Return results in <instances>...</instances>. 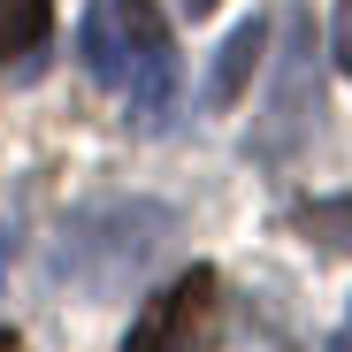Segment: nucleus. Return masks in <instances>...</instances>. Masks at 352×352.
<instances>
[{
    "mask_svg": "<svg viewBox=\"0 0 352 352\" xmlns=\"http://www.w3.org/2000/svg\"><path fill=\"white\" fill-rule=\"evenodd\" d=\"M329 352H352V329H344V337H337V344H329Z\"/></svg>",
    "mask_w": 352,
    "mask_h": 352,
    "instance_id": "obj_10",
    "label": "nucleus"
},
{
    "mask_svg": "<svg viewBox=\"0 0 352 352\" xmlns=\"http://www.w3.org/2000/svg\"><path fill=\"white\" fill-rule=\"evenodd\" d=\"M192 8H214V0H192Z\"/></svg>",
    "mask_w": 352,
    "mask_h": 352,
    "instance_id": "obj_11",
    "label": "nucleus"
},
{
    "mask_svg": "<svg viewBox=\"0 0 352 352\" xmlns=\"http://www.w3.org/2000/svg\"><path fill=\"white\" fill-rule=\"evenodd\" d=\"M77 54L138 115H161L168 92H176V46H168V23H161L153 0H92L85 23H77Z\"/></svg>",
    "mask_w": 352,
    "mask_h": 352,
    "instance_id": "obj_1",
    "label": "nucleus"
},
{
    "mask_svg": "<svg viewBox=\"0 0 352 352\" xmlns=\"http://www.w3.org/2000/svg\"><path fill=\"white\" fill-rule=\"evenodd\" d=\"M329 46H337V69H352V0H337V16H329Z\"/></svg>",
    "mask_w": 352,
    "mask_h": 352,
    "instance_id": "obj_7",
    "label": "nucleus"
},
{
    "mask_svg": "<svg viewBox=\"0 0 352 352\" xmlns=\"http://www.w3.org/2000/svg\"><path fill=\"white\" fill-rule=\"evenodd\" d=\"M54 23V0H0V62H31Z\"/></svg>",
    "mask_w": 352,
    "mask_h": 352,
    "instance_id": "obj_5",
    "label": "nucleus"
},
{
    "mask_svg": "<svg viewBox=\"0 0 352 352\" xmlns=\"http://www.w3.org/2000/svg\"><path fill=\"white\" fill-rule=\"evenodd\" d=\"M261 54H268V23L253 16V23H238V38L222 46V62H214V77H207V107H230L245 92V77L261 69Z\"/></svg>",
    "mask_w": 352,
    "mask_h": 352,
    "instance_id": "obj_4",
    "label": "nucleus"
},
{
    "mask_svg": "<svg viewBox=\"0 0 352 352\" xmlns=\"http://www.w3.org/2000/svg\"><path fill=\"white\" fill-rule=\"evenodd\" d=\"M0 352H31V344H23V337H8V329H0Z\"/></svg>",
    "mask_w": 352,
    "mask_h": 352,
    "instance_id": "obj_9",
    "label": "nucleus"
},
{
    "mask_svg": "<svg viewBox=\"0 0 352 352\" xmlns=\"http://www.w3.org/2000/svg\"><path fill=\"white\" fill-rule=\"evenodd\" d=\"M214 299H222L214 268H184V276L138 314V329H131L123 352H207V344H214Z\"/></svg>",
    "mask_w": 352,
    "mask_h": 352,
    "instance_id": "obj_3",
    "label": "nucleus"
},
{
    "mask_svg": "<svg viewBox=\"0 0 352 352\" xmlns=\"http://www.w3.org/2000/svg\"><path fill=\"white\" fill-rule=\"evenodd\" d=\"M8 253H16V230H0V283H8Z\"/></svg>",
    "mask_w": 352,
    "mask_h": 352,
    "instance_id": "obj_8",
    "label": "nucleus"
},
{
    "mask_svg": "<svg viewBox=\"0 0 352 352\" xmlns=\"http://www.w3.org/2000/svg\"><path fill=\"white\" fill-rule=\"evenodd\" d=\"M161 245H168V214L153 199H100V207L62 222V238H54V276L92 291V299H107V291L138 283Z\"/></svg>",
    "mask_w": 352,
    "mask_h": 352,
    "instance_id": "obj_2",
    "label": "nucleus"
},
{
    "mask_svg": "<svg viewBox=\"0 0 352 352\" xmlns=\"http://www.w3.org/2000/svg\"><path fill=\"white\" fill-rule=\"evenodd\" d=\"M299 230H307L314 245H352V199H314L299 214Z\"/></svg>",
    "mask_w": 352,
    "mask_h": 352,
    "instance_id": "obj_6",
    "label": "nucleus"
}]
</instances>
